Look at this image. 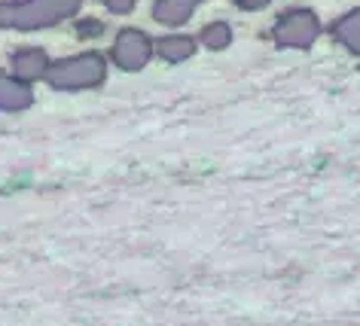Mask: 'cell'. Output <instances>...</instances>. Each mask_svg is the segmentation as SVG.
Returning a JSON list of instances; mask_svg holds the SVG:
<instances>
[{
  "label": "cell",
  "instance_id": "cell-12",
  "mask_svg": "<svg viewBox=\"0 0 360 326\" xmlns=\"http://www.w3.org/2000/svg\"><path fill=\"white\" fill-rule=\"evenodd\" d=\"M236 4L241 6V10H248V13H254V10H263V6L269 4V0H236Z\"/></svg>",
  "mask_w": 360,
  "mask_h": 326
},
{
  "label": "cell",
  "instance_id": "cell-13",
  "mask_svg": "<svg viewBox=\"0 0 360 326\" xmlns=\"http://www.w3.org/2000/svg\"><path fill=\"white\" fill-rule=\"evenodd\" d=\"M193 4H202V0H193Z\"/></svg>",
  "mask_w": 360,
  "mask_h": 326
},
{
  "label": "cell",
  "instance_id": "cell-1",
  "mask_svg": "<svg viewBox=\"0 0 360 326\" xmlns=\"http://www.w3.org/2000/svg\"><path fill=\"white\" fill-rule=\"evenodd\" d=\"M83 0H19V4H0V28L13 31H40L70 19Z\"/></svg>",
  "mask_w": 360,
  "mask_h": 326
},
{
  "label": "cell",
  "instance_id": "cell-9",
  "mask_svg": "<svg viewBox=\"0 0 360 326\" xmlns=\"http://www.w3.org/2000/svg\"><path fill=\"white\" fill-rule=\"evenodd\" d=\"M195 43L193 37H180V34H174V37H162V40H156V52L165 61H186V58H193L195 56Z\"/></svg>",
  "mask_w": 360,
  "mask_h": 326
},
{
  "label": "cell",
  "instance_id": "cell-7",
  "mask_svg": "<svg viewBox=\"0 0 360 326\" xmlns=\"http://www.w3.org/2000/svg\"><path fill=\"white\" fill-rule=\"evenodd\" d=\"M193 10H195L193 0H156L153 19L162 25H184L193 15Z\"/></svg>",
  "mask_w": 360,
  "mask_h": 326
},
{
  "label": "cell",
  "instance_id": "cell-11",
  "mask_svg": "<svg viewBox=\"0 0 360 326\" xmlns=\"http://www.w3.org/2000/svg\"><path fill=\"white\" fill-rule=\"evenodd\" d=\"M104 6L110 13H116V15H125V13L134 10V0H104Z\"/></svg>",
  "mask_w": 360,
  "mask_h": 326
},
{
  "label": "cell",
  "instance_id": "cell-3",
  "mask_svg": "<svg viewBox=\"0 0 360 326\" xmlns=\"http://www.w3.org/2000/svg\"><path fill=\"white\" fill-rule=\"evenodd\" d=\"M321 34V22L311 10H293L284 13L281 22L275 25L272 37L281 49H309Z\"/></svg>",
  "mask_w": 360,
  "mask_h": 326
},
{
  "label": "cell",
  "instance_id": "cell-10",
  "mask_svg": "<svg viewBox=\"0 0 360 326\" xmlns=\"http://www.w3.org/2000/svg\"><path fill=\"white\" fill-rule=\"evenodd\" d=\"M199 40H202L205 49H214V52H217V49H226L229 43H232V28H229L226 22H214V25H208V28L202 31Z\"/></svg>",
  "mask_w": 360,
  "mask_h": 326
},
{
  "label": "cell",
  "instance_id": "cell-6",
  "mask_svg": "<svg viewBox=\"0 0 360 326\" xmlns=\"http://www.w3.org/2000/svg\"><path fill=\"white\" fill-rule=\"evenodd\" d=\"M31 101H34L31 83H22V79H15V77L0 74V110L19 113V110H28Z\"/></svg>",
  "mask_w": 360,
  "mask_h": 326
},
{
  "label": "cell",
  "instance_id": "cell-2",
  "mask_svg": "<svg viewBox=\"0 0 360 326\" xmlns=\"http://www.w3.org/2000/svg\"><path fill=\"white\" fill-rule=\"evenodd\" d=\"M107 77V61L98 52H83V56L61 58L49 67L46 83L61 92H77V89H95Z\"/></svg>",
  "mask_w": 360,
  "mask_h": 326
},
{
  "label": "cell",
  "instance_id": "cell-8",
  "mask_svg": "<svg viewBox=\"0 0 360 326\" xmlns=\"http://www.w3.org/2000/svg\"><path fill=\"white\" fill-rule=\"evenodd\" d=\"M333 37L345 49L354 52V56H360V10H351L348 15H342V19L333 25Z\"/></svg>",
  "mask_w": 360,
  "mask_h": 326
},
{
  "label": "cell",
  "instance_id": "cell-5",
  "mask_svg": "<svg viewBox=\"0 0 360 326\" xmlns=\"http://www.w3.org/2000/svg\"><path fill=\"white\" fill-rule=\"evenodd\" d=\"M49 56L43 49H22L13 56V74L22 83H34V79H46L49 74Z\"/></svg>",
  "mask_w": 360,
  "mask_h": 326
},
{
  "label": "cell",
  "instance_id": "cell-4",
  "mask_svg": "<svg viewBox=\"0 0 360 326\" xmlns=\"http://www.w3.org/2000/svg\"><path fill=\"white\" fill-rule=\"evenodd\" d=\"M153 56V43L143 31L138 28H125L120 31V37L113 43V61L122 70H141Z\"/></svg>",
  "mask_w": 360,
  "mask_h": 326
}]
</instances>
